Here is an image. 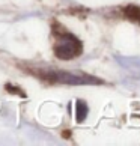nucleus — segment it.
<instances>
[{
    "label": "nucleus",
    "instance_id": "f257e3e1",
    "mask_svg": "<svg viewBox=\"0 0 140 146\" xmlns=\"http://www.w3.org/2000/svg\"><path fill=\"white\" fill-rule=\"evenodd\" d=\"M82 51H83L82 42L74 35L68 33V32H63L54 45V54L59 59H63V60H69V59L77 57L82 54Z\"/></svg>",
    "mask_w": 140,
    "mask_h": 146
},
{
    "label": "nucleus",
    "instance_id": "f03ea898",
    "mask_svg": "<svg viewBox=\"0 0 140 146\" xmlns=\"http://www.w3.org/2000/svg\"><path fill=\"white\" fill-rule=\"evenodd\" d=\"M44 77L51 80V82H59V83H66V84H86V83H98V80H94L92 77L82 74H72V72H47Z\"/></svg>",
    "mask_w": 140,
    "mask_h": 146
},
{
    "label": "nucleus",
    "instance_id": "7ed1b4c3",
    "mask_svg": "<svg viewBox=\"0 0 140 146\" xmlns=\"http://www.w3.org/2000/svg\"><path fill=\"white\" fill-rule=\"evenodd\" d=\"M88 113H89V109H88V106H86L83 101L75 102V117H77L78 122H83L84 117L88 116Z\"/></svg>",
    "mask_w": 140,
    "mask_h": 146
},
{
    "label": "nucleus",
    "instance_id": "20e7f679",
    "mask_svg": "<svg viewBox=\"0 0 140 146\" xmlns=\"http://www.w3.org/2000/svg\"><path fill=\"white\" fill-rule=\"evenodd\" d=\"M136 20H139V21H140V14L137 15V18H136Z\"/></svg>",
    "mask_w": 140,
    "mask_h": 146
}]
</instances>
